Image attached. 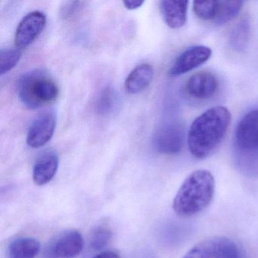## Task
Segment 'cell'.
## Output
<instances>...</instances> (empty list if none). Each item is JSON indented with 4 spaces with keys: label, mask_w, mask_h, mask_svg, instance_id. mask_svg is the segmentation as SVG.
Returning <instances> with one entry per match:
<instances>
[{
    "label": "cell",
    "mask_w": 258,
    "mask_h": 258,
    "mask_svg": "<svg viewBox=\"0 0 258 258\" xmlns=\"http://www.w3.org/2000/svg\"><path fill=\"white\" fill-rule=\"evenodd\" d=\"M231 121L230 111L224 106L212 107L196 117L187 135L191 155L197 159L210 156L221 144Z\"/></svg>",
    "instance_id": "obj_1"
},
{
    "label": "cell",
    "mask_w": 258,
    "mask_h": 258,
    "mask_svg": "<svg viewBox=\"0 0 258 258\" xmlns=\"http://www.w3.org/2000/svg\"><path fill=\"white\" fill-rule=\"evenodd\" d=\"M215 192V180L211 172L197 170L187 176L173 202L176 215L189 218L206 209Z\"/></svg>",
    "instance_id": "obj_2"
},
{
    "label": "cell",
    "mask_w": 258,
    "mask_h": 258,
    "mask_svg": "<svg viewBox=\"0 0 258 258\" xmlns=\"http://www.w3.org/2000/svg\"><path fill=\"white\" fill-rule=\"evenodd\" d=\"M58 94L56 83L47 72L40 69L25 74L18 84L19 99L30 109L41 108L54 102Z\"/></svg>",
    "instance_id": "obj_3"
},
{
    "label": "cell",
    "mask_w": 258,
    "mask_h": 258,
    "mask_svg": "<svg viewBox=\"0 0 258 258\" xmlns=\"http://www.w3.org/2000/svg\"><path fill=\"white\" fill-rule=\"evenodd\" d=\"M243 5L244 2L238 0L194 1L192 10L200 20L223 25L237 17L242 10Z\"/></svg>",
    "instance_id": "obj_4"
},
{
    "label": "cell",
    "mask_w": 258,
    "mask_h": 258,
    "mask_svg": "<svg viewBox=\"0 0 258 258\" xmlns=\"http://www.w3.org/2000/svg\"><path fill=\"white\" fill-rule=\"evenodd\" d=\"M237 244L230 238L214 236L202 240L182 258H239Z\"/></svg>",
    "instance_id": "obj_5"
},
{
    "label": "cell",
    "mask_w": 258,
    "mask_h": 258,
    "mask_svg": "<svg viewBox=\"0 0 258 258\" xmlns=\"http://www.w3.org/2000/svg\"><path fill=\"white\" fill-rule=\"evenodd\" d=\"M84 248L81 232L69 229L52 238L43 250V258H75Z\"/></svg>",
    "instance_id": "obj_6"
},
{
    "label": "cell",
    "mask_w": 258,
    "mask_h": 258,
    "mask_svg": "<svg viewBox=\"0 0 258 258\" xmlns=\"http://www.w3.org/2000/svg\"><path fill=\"white\" fill-rule=\"evenodd\" d=\"M235 144L244 153H258V107L247 111L237 123Z\"/></svg>",
    "instance_id": "obj_7"
},
{
    "label": "cell",
    "mask_w": 258,
    "mask_h": 258,
    "mask_svg": "<svg viewBox=\"0 0 258 258\" xmlns=\"http://www.w3.org/2000/svg\"><path fill=\"white\" fill-rule=\"evenodd\" d=\"M55 126L56 115L53 111H45L39 114L28 129L27 144L33 149L43 147L53 137Z\"/></svg>",
    "instance_id": "obj_8"
},
{
    "label": "cell",
    "mask_w": 258,
    "mask_h": 258,
    "mask_svg": "<svg viewBox=\"0 0 258 258\" xmlns=\"http://www.w3.org/2000/svg\"><path fill=\"white\" fill-rule=\"evenodd\" d=\"M46 25V17L40 11L28 13L19 24L15 36L18 49H24L31 44L43 32Z\"/></svg>",
    "instance_id": "obj_9"
},
{
    "label": "cell",
    "mask_w": 258,
    "mask_h": 258,
    "mask_svg": "<svg viewBox=\"0 0 258 258\" xmlns=\"http://www.w3.org/2000/svg\"><path fill=\"white\" fill-rule=\"evenodd\" d=\"M212 55L211 48L205 46H194L188 48L175 60L169 71L172 77L185 75L205 64Z\"/></svg>",
    "instance_id": "obj_10"
},
{
    "label": "cell",
    "mask_w": 258,
    "mask_h": 258,
    "mask_svg": "<svg viewBox=\"0 0 258 258\" xmlns=\"http://www.w3.org/2000/svg\"><path fill=\"white\" fill-rule=\"evenodd\" d=\"M152 142L154 147L159 153L176 155L183 147V131L178 125H165L155 132Z\"/></svg>",
    "instance_id": "obj_11"
},
{
    "label": "cell",
    "mask_w": 258,
    "mask_h": 258,
    "mask_svg": "<svg viewBox=\"0 0 258 258\" xmlns=\"http://www.w3.org/2000/svg\"><path fill=\"white\" fill-rule=\"evenodd\" d=\"M217 77L209 72H199L189 77L185 90L191 97L200 100L210 99L218 90Z\"/></svg>",
    "instance_id": "obj_12"
},
{
    "label": "cell",
    "mask_w": 258,
    "mask_h": 258,
    "mask_svg": "<svg viewBox=\"0 0 258 258\" xmlns=\"http://www.w3.org/2000/svg\"><path fill=\"white\" fill-rule=\"evenodd\" d=\"M188 1L164 0L160 3V12L164 22L172 29H179L186 24Z\"/></svg>",
    "instance_id": "obj_13"
},
{
    "label": "cell",
    "mask_w": 258,
    "mask_h": 258,
    "mask_svg": "<svg viewBox=\"0 0 258 258\" xmlns=\"http://www.w3.org/2000/svg\"><path fill=\"white\" fill-rule=\"evenodd\" d=\"M59 158L56 152L47 151L42 154L34 164L33 180L37 185H43L50 182L58 168Z\"/></svg>",
    "instance_id": "obj_14"
},
{
    "label": "cell",
    "mask_w": 258,
    "mask_h": 258,
    "mask_svg": "<svg viewBox=\"0 0 258 258\" xmlns=\"http://www.w3.org/2000/svg\"><path fill=\"white\" fill-rule=\"evenodd\" d=\"M155 75L152 66L142 64L130 73L124 83L125 90L131 94H137L147 88Z\"/></svg>",
    "instance_id": "obj_15"
},
{
    "label": "cell",
    "mask_w": 258,
    "mask_h": 258,
    "mask_svg": "<svg viewBox=\"0 0 258 258\" xmlns=\"http://www.w3.org/2000/svg\"><path fill=\"white\" fill-rule=\"evenodd\" d=\"M40 250L38 240L21 237L12 241L7 251V258H35Z\"/></svg>",
    "instance_id": "obj_16"
},
{
    "label": "cell",
    "mask_w": 258,
    "mask_h": 258,
    "mask_svg": "<svg viewBox=\"0 0 258 258\" xmlns=\"http://www.w3.org/2000/svg\"><path fill=\"white\" fill-rule=\"evenodd\" d=\"M120 96L112 87H105L99 93L96 102V110L102 116L114 114L120 107Z\"/></svg>",
    "instance_id": "obj_17"
},
{
    "label": "cell",
    "mask_w": 258,
    "mask_h": 258,
    "mask_svg": "<svg viewBox=\"0 0 258 258\" xmlns=\"http://www.w3.org/2000/svg\"><path fill=\"white\" fill-rule=\"evenodd\" d=\"M250 33V25L247 19H242L232 29L229 37V43L232 48L241 51L247 46Z\"/></svg>",
    "instance_id": "obj_18"
},
{
    "label": "cell",
    "mask_w": 258,
    "mask_h": 258,
    "mask_svg": "<svg viewBox=\"0 0 258 258\" xmlns=\"http://www.w3.org/2000/svg\"><path fill=\"white\" fill-rule=\"evenodd\" d=\"M22 58L19 49H2L0 51V75H4L14 69Z\"/></svg>",
    "instance_id": "obj_19"
},
{
    "label": "cell",
    "mask_w": 258,
    "mask_h": 258,
    "mask_svg": "<svg viewBox=\"0 0 258 258\" xmlns=\"http://www.w3.org/2000/svg\"><path fill=\"white\" fill-rule=\"evenodd\" d=\"M111 238V232L105 226H99L95 229L90 236V244L95 250H101L107 245Z\"/></svg>",
    "instance_id": "obj_20"
},
{
    "label": "cell",
    "mask_w": 258,
    "mask_h": 258,
    "mask_svg": "<svg viewBox=\"0 0 258 258\" xmlns=\"http://www.w3.org/2000/svg\"><path fill=\"white\" fill-rule=\"evenodd\" d=\"M81 2H68L66 5L63 6L61 9V16L64 19L71 17L76 13V12L81 8Z\"/></svg>",
    "instance_id": "obj_21"
},
{
    "label": "cell",
    "mask_w": 258,
    "mask_h": 258,
    "mask_svg": "<svg viewBox=\"0 0 258 258\" xmlns=\"http://www.w3.org/2000/svg\"><path fill=\"white\" fill-rule=\"evenodd\" d=\"M144 3L143 0H125L123 4L127 10H135L140 8Z\"/></svg>",
    "instance_id": "obj_22"
},
{
    "label": "cell",
    "mask_w": 258,
    "mask_h": 258,
    "mask_svg": "<svg viewBox=\"0 0 258 258\" xmlns=\"http://www.w3.org/2000/svg\"><path fill=\"white\" fill-rule=\"evenodd\" d=\"M93 258H121V256L117 252L114 251V250H107V251L99 253Z\"/></svg>",
    "instance_id": "obj_23"
}]
</instances>
